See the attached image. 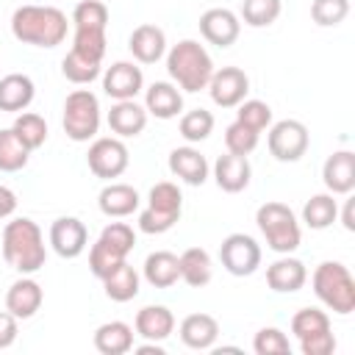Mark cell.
<instances>
[{"mask_svg": "<svg viewBox=\"0 0 355 355\" xmlns=\"http://www.w3.org/2000/svg\"><path fill=\"white\" fill-rule=\"evenodd\" d=\"M0 250H3L6 263L11 269H17L19 275H33L47 261L42 227L28 216H17V219L6 222L3 236H0Z\"/></svg>", "mask_w": 355, "mask_h": 355, "instance_id": "1", "label": "cell"}, {"mask_svg": "<svg viewBox=\"0 0 355 355\" xmlns=\"http://www.w3.org/2000/svg\"><path fill=\"white\" fill-rule=\"evenodd\" d=\"M69 19L55 6H19L11 14V33L22 44L58 47L67 39Z\"/></svg>", "mask_w": 355, "mask_h": 355, "instance_id": "2", "label": "cell"}, {"mask_svg": "<svg viewBox=\"0 0 355 355\" xmlns=\"http://www.w3.org/2000/svg\"><path fill=\"white\" fill-rule=\"evenodd\" d=\"M166 72L178 89L200 92V89H208V80L214 75V61L197 39H183V42L169 47Z\"/></svg>", "mask_w": 355, "mask_h": 355, "instance_id": "3", "label": "cell"}, {"mask_svg": "<svg viewBox=\"0 0 355 355\" xmlns=\"http://www.w3.org/2000/svg\"><path fill=\"white\" fill-rule=\"evenodd\" d=\"M313 294L324 308L338 316H349L355 311V280L341 261H322L311 275Z\"/></svg>", "mask_w": 355, "mask_h": 355, "instance_id": "4", "label": "cell"}, {"mask_svg": "<svg viewBox=\"0 0 355 355\" xmlns=\"http://www.w3.org/2000/svg\"><path fill=\"white\" fill-rule=\"evenodd\" d=\"M255 225L261 230V236L266 239V247L277 255H288L300 247L302 241V230L297 222V214L286 205V202H263L255 211Z\"/></svg>", "mask_w": 355, "mask_h": 355, "instance_id": "5", "label": "cell"}, {"mask_svg": "<svg viewBox=\"0 0 355 355\" xmlns=\"http://www.w3.org/2000/svg\"><path fill=\"white\" fill-rule=\"evenodd\" d=\"M180 211H183V194H180L178 183L161 180L147 194V205L139 214V230L150 233V236L166 233V230H172L178 225Z\"/></svg>", "mask_w": 355, "mask_h": 355, "instance_id": "6", "label": "cell"}, {"mask_svg": "<svg viewBox=\"0 0 355 355\" xmlns=\"http://www.w3.org/2000/svg\"><path fill=\"white\" fill-rule=\"evenodd\" d=\"M64 133L72 141H89L100 130V100L89 89H75L64 100V116H61Z\"/></svg>", "mask_w": 355, "mask_h": 355, "instance_id": "7", "label": "cell"}, {"mask_svg": "<svg viewBox=\"0 0 355 355\" xmlns=\"http://www.w3.org/2000/svg\"><path fill=\"white\" fill-rule=\"evenodd\" d=\"M308 144H311V133L300 119H280V122L269 125L266 147L277 161H283V164L300 161L308 153Z\"/></svg>", "mask_w": 355, "mask_h": 355, "instance_id": "8", "label": "cell"}, {"mask_svg": "<svg viewBox=\"0 0 355 355\" xmlns=\"http://www.w3.org/2000/svg\"><path fill=\"white\" fill-rule=\"evenodd\" d=\"M86 164L97 178L114 180L128 169L130 153H128V147H125V141L119 136H100V139H94L89 144Z\"/></svg>", "mask_w": 355, "mask_h": 355, "instance_id": "9", "label": "cell"}, {"mask_svg": "<svg viewBox=\"0 0 355 355\" xmlns=\"http://www.w3.org/2000/svg\"><path fill=\"white\" fill-rule=\"evenodd\" d=\"M219 261L233 277H250L261 266V244L247 233H230L219 244Z\"/></svg>", "mask_w": 355, "mask_h": 355, "instance_id": "10", "label": "cell"}, {"mask_svg": "<svg viewBox=\"0 0 355 355\" xmlns=\"http://www.w3.org/2000/svg\"><path fill=\"white\" fill-rule=\"evenodd\" d=\"M247 92H250V78L239 67L214 69L208 80V94L219 108H236L241 100H247Z\"/></svg>", "mask_w": 355, "mask_h": 355, "instance_id": "11", "label": "cell"}, {"mask_svg": "<svg viewBox=\"0 0 355 355\" xmlns=\"http://www.w3.org/2000/svg\"><path fill=\"white\" fill-rule=\"evenodd\" d=\"M144 89V72L133 61H114L103 72V92L111 100H136Z\"/></svg>", "mask_w": 355, "mask_h": 355, "instance_id": "12", "label": "cell"}, {"mask_svg": "<svg viewBox=\"0 0 355 355\" xmlns=\"http://www.w3.org/2000/svg\"><path fill=\"white\" fill-rule=\"evenodd\" d=\"M89 244V230L78 216H58L50 225V247L55 250V255L72 261L78 258Z\"/></svg>", "mask_w": 355, "mask_h": 355, "instance_id": "13", "label": "cell"}, {"mask_svg": "<svg viewBox=\"0 0 355 355\" xmlns=\"http://www.w3.org/2000/svg\"><path fill=\"white\" fill-rule=\"evenodd\" d=\"M200 33L208 44L230 47L241 33V19L230 8H208L200 14Z\"/></svg>", "mask_w": 355, "mask_h": 355, "instance_id": "14", "label": "cell"}, {"mask_svg": "<svg viewBox=\"0 0 355 355\" xmlns=\"http://www.w3.org/2000/svg\"><path fill=\"white\" fill-rule=\"evenodd\" d=\"M322 183L330 194H349L355 189V153L336 150L322 166Z\"/></svg>", "mask_w": 355, "mask_h": 355, "instance_id": "15", "label": "cell"}, {"mask_svg": "<svg viewBox=\"0 0 355 355\" xmlns=\"http://www.w3.org/2000/svg\"><path fill=\"white\" fill-rule=\"evenodd\" d=\"M128 50L139 64H155L166 55V33L153 22H141L133 28L128 39Z\"/></svg>", "mask_w": 355, "mask_h": 355, "instance_id": "16", "label": "cell"}, {"mask_svg": "<svg viewBox=\"0 0 355 355\" xmlns=\"http://www.w3.org/2000/svg\"><path fill=\"white\" fill-rule=\"evenodd\" d=\"M305 280H308V269L300 258H291V252L280 255L275 263L266 266V286L277 294H294L305 286Z\"/></svg>", "mask_w": 355, "mask_h": 355, "instance_id": "17", "label": "cell"}, {"mask_svg": "<svg viewBox=\"0 0 355 355\" xmlns=\"http://www.w3.org/2000/svg\"><path fill=\"white\" fill-rule=\"evenodd\" d=\"M42 302H44V291L31 275H22L6 291V311L14 313L17 319H31L42 308Z\"/></svg>", "mask_w": 355, "mask_h": 355, "instance_id": "18", "label": "cell"}, {"mask_svg": "<svg viewBox=\"0 0 355 355\" xmlns=\"http://www.w3.org/2000/svg\"><path fill=\"white\" fill-rule=\"evenodd\" d=\"M250 178H252V166L247 161V155H233V153H225L216 158L214 164V180L222 191L227 194H239L250 186Z\"/></svg>", "mask_w": 355, "mask_h": 355, "instance_id": "19", "label": "cell"}, {"mask_svg": "<svg viewBox=\"0 0 355 355\" xmlns=\"http://www.w3.org/2000/svg\"><path fill=\"white\" fill-rule=\"evenodd\" d=\"M147 108L139 105L136 100H114L108 111V128L119 139H133L147 128Z\"/></svg>", "mask_w": 355, "mask_h": 355, "instance_id": "20", "label": "cell"}, {"mask_svg": "<svg viewBox=\"0 0 355 355\" xmlns=\"http://www.w3.org/2000/svg\"><path fill=\"white\" fill-rule=\"evenodd\" d=\"M144 108L155 119H175L183 111V94L169 80H155L144 89Z\"/></svg>", "mask_w": 355, "mask_h": 355, "instance_id": "21", "label": "cell"}, {"mask_svg": "<svg viewBox=\"0 0 355 355\" xmlns=\"http://www.w3.org/2000/svg\"><path fill=\"white\" fill-rule=\"evenodd\" d=\"M133 330L144 341H166L175 330V313L166 305H144L133 319Z\"/></svg>", "mask_w": 355, "mask_h": 355, "instance_id": "22", "label": "cell"}, {"mask_svg": "<svg viewBox=\"0 0 355 355\" xmlns=\"http://www.w3.org/2000/svg\"><path fill=\"white\" fill-rule=\"evenodd\" d=\"M139 191L130 186V183H108L103 186V191L97 194V205L105 216L111 219H125L130 216L133 211H139Z\"/></svg>", "mask_w": 355, "mask_h": 355, "instance_id": "23", "label": "cell"}, {"mask_svg": "<svg viewBox=\"0 0 355 355\" xmlns=\"http://www.w3.org/2000/svg\"><path fill=\"white\" fill-rule=\"evenodd\" d=\"M169 172L189 186H202L208 180V161L194 147H175L169 153Z\"/></svg>", "mask_w": 355, "mask_h": 355, "instance_id": "24", "label": "cell"}, {"mask_svg": "<svg viewBox=\"0 0 355 355\" xmlns=\"http://www.w3.org/2000/svg\"><path fill=\"white\" fill-rule=\"evenodd\" d=\"M36 97V86L28 75L22 72H11L0 78V111L8 114H22Z\"/></svg>", "mask_w": 355, "mask_h": 355, "instance_id": "25", "label": "cell"}, {"mask_svg": "<svg viewBox=\"0 0 355 355\" xmlns=\"http://www.w3.org/2000/svg\"><path fill=\"white\" fill-rule=\"evenodd\" d=\"M141 272H144V280L153 288H172L180 280V261L169 250H155L144 258Z\"/></svg>", "mask_w": 355, "mask_h": 355, "instance_id": "26", "label": "cell"}, {"mask_svg": "<svg viewBox=\"0 0 355 355\" xmlns=\"http://www.w3.org/2000/svg\"><path fill=\"white\" fill-rule=\"evenodd\" d=\"M219 338V322L211 313H189L180 322V341L189 349H211Z\"/></svg>", "mask_w": 355, "mask_h": 355, "instance_id": "27", "label": "cell"}, {"mask_svg": "<svg viewBox=\"0 0 355 355\" xmlns=\"http://www.w3.org/2000/svg\"><path fill=\"white\" fill-rule=\"evenodd\" d=\"M94 349L100 355H125L133 349V327L128 322H103L97 330H94Z\"/></svg>", "mask_w": 355, "mask_h": 355, "instance_id": "28", "label": "cell"}, {"mask_svg": "<svg viewBox=\"0 0 355 355\" xmlns=\"http://www.w3.org/2000/svg\"><path fill=\"white\" fill-rule=\"evenodd\" d=\"M180 261V280L189 283L191 288H202L211 283L214 277V263H211V255L202 250V247H189L178 255Z\"/></svg>", "mask_w": 355, "mask_h": 355, "instance_id": "29", "label": "cell"}, {"mask_svg": "<svg viewBox=\"0 0 355 355\" xmlns=\"http://www.w3.org/2000/svg\"><path fill=\"white\" fill-rule=\"evenodd\" d=\"M103 288H105V297L114 300V302H130L136 294H139V272L122 261L111 275L103 277Z\"/></svg>", "mask_w": 355, "mask_h": 355, "instance_id": "30", "label": "cell"}, {"mask_svg": "<svg viewBox=\"0 0 355 355\" xmlns=\"http://www.w3.org/2000/svg\"><path fill=\"white\" fill-rule=\"evenodd\" d=\"M336 219H338V200H336V194H330V191L313 194V197L302 205V222H305L311 230H324V227H330Z\"/></svg>", "mask_w": 355, "mask_h": 355, "instance_id": "31", "label": "cell"}, {"mask_svg": "<svg viewBox=\"0 0 355 355\" xmlns=\"http://www.w3.org/2000/svg\"><path fill=\"white\" fill-rule=\"evenodd\" d=\"M61 72H64V78L69 83L86 86V83H92V80H97L103 75V61H94V58H89V55H83L78 50H69L64 55V61H61Z\"/></svg>", "mask_w": 355, "mask_h": 355, "instance_id": "32", "label": "cell"}, {"mask_svg": "<svg viewBox=\"0 0 355 355\" xmlns=\"http://www.w3.org/2000/svg\"><path fill=\"white\" fill-rule=\"evenodd\" d=\"M291 333H294L297 341H308V338L333 333L330 330V316L322 308H300L291 316Z\"/></svg>", "mask_w": 355, "mask_h": 355, "instance_id": "33", "label": "cell"}, {"mask_svg": "<svg viewBox=\"0 0 355 355\" xmlns=\"http://www.w3.org/2000/svg\"><path fill=\"white\" fill-rule=\"evenodd\" d=\"M11 130L17 133V139H19L31 153L39 150V147L47 141V122H44L42 114H33V111H22V114H17Z\"/></svg>", "mask_w": 355, "mask_h": 355, "instance_id": "34", "label": "cell"}, {"mask_svg": "<svg viewBox=\"0 0 355 355\" xmlns=\"http://www.w3.org/2000/svg\"><path fill=\"white\" fill-rule=\"evenodd\" d=\"M31 150L17 139L11 128L0 130V172H19L28 166Z\"/></svg>", "mask_w": 355, "mask_h": 355, "instance_id": "35", "label": "cell"}, {"mask_svg": "<svg viewBox=\"0 0 355 355\" xmlns=\"http://www.w3.org/2000/svg\"><path fill=\"white\" fill-rule=\"evenodd\" d=\"M283 11L280 0H244L239 19H244V25L250 28H269Z\"/></svg>", "mask_w": 355, "mask_h": 355, "instance_id": "36", "label": "cell"}, {"mask_svg": "<svg viewBox=\"0 0 355 355\" xmlns=\"http://www.w3.org/2000/svg\"><path fill=\"white\" fill-rule=\"evenodd\" d=\"M178 130H180V136H183L189 144L205 141V139L214 133V114H211V111H205V108L186 111V114L180 116Z\"/></svg>", "mask_w": 355, "mask_h": 355, "instance_id": "37", "label": "cell"}, {"mask_svg": "<svg viewBox=\"0 0 355 355\" xmlns=\"http://www.w3.org/2000/svg\"><path fill=\"white\" fill-rule=\"evenodd\" d=\"M122 261H128V258L122 252H116L111 244H105L103 239H97L92 244V250H89V269H92V275L97 280H103L105 275H111Z\"/></svg>", "mask_w": 355, "mask_h": 355, "instance_id": "38", "label": "cell"}, {"mask_svg": "<svg viewBox=\"0 0 355 355\" xmlns=\"http://www.w3.org/2000/svg\"><path fill=\"white\" fill-rule=\"evenodd\" d=\"M72 28H108V6L103 0H80L72 11Z\"/></svg>", "mask_w": 355, "mask_h": 355, "instance_id": "39", "label": "cell"}, {"mask_svg": "<svg viewBox=\"0 0 355 355\" xmlns=\"http://www.w3.org/2000/svg\"><path fill=\"white\" fill-rule=\"evenodd\" d=\"M105 47H108V39H105V31L100 28H75L72 33V50L94 58V61H103L105 58Z\"/></svg>", "mask_w": 355, "mask_h": 355, "instance_id": "40", "label": "cell"}, {"mask_svg": "<svg viewBox=\"0 0 355 355\" xmlns=\"http://www.w3.org/2000/svg\"><path fill=\"white\" fill-rule=\"evenodd\" d=\"M258 136H261L258 130H252V128H247L244 122L236 119L225 128V147L233 155H250L258 147Z\"/></svg>", "mask_w": 355, "mask_h": 355, "instance_id": "41", "label": "cell"}, {"mask_svg": "<svg viewBox=\"0 0 355 355\" xmlns=\"http://www.w3.org/2000/svg\"><path fill=\"white\" fill-rule=\"evenodd\" d=\"M349 0H313L311 3V19L319 28H336L347 19Z\"/></svg>", "mask_w": 355, "mask_h": 355, "instance_id": "42", "label": "cell"}, {"mask_svg": "<svg viewBox=\"0 0 355 355\" xmlns=\"http://www.w3.org/2000/svg\"><path fill=\"white\" fill-rule=\"evenodd\" d=\"M236 119L261 133V130H266L272 125V108L263 100H241L236 105Z\"/></svg>", "mask_w": 355, "mask_h": 355, "instance_id": "43", "label": "cell"}, {"mask_svg": "<svg viewBox=\"0 0 355 355\" xmlns=\"http://www.w3.org/2000/svg\"><path fill=\"white\" fill-rule=\"evenodd\" d=\"M252 349L258 355H288L291 344H288V336L280 327H261L252 338Z\"/></svg>", "mask_w": 355, "mask_h": 355, "instance_id": "44", "label": "cell"}, {"mask_svg": "<svg viewBox=\"0 0 355 355\" xmlns=\"http://www.w3.org/2000/svg\"><path fill=\"white\" fill-rule=\"evenodd\" d=\"M100 239H103L105 244H111L116 252H122L125 258H128V252L136 247V233H133V227H130L128 222H111V225H105L103 233H100Z\"/></svg>", "mask_w": 355, "mask_h": 355, "instance_id": "45", "label": "cell"}, {"mask_svg": "<svg viewBox=\"0 0 355 355\" xmlns=\"http://www.w3.org/2000/svg\"><path fill=\"white\" fill-rule=\"evenodd\" d=\"M300 352L302 355H330V352H336V336L333 333H324V336L300 341Z\"/></svg>", "mask_w": 355, "mask_h": 355, "instance_id": "46", "label": "cell"}, {"mask_svg": "<svg viewBox=\"0 0 355 355\" xmlns=\"http://www.w3.org/2000/svg\"><path fill=\"white\" fill-rule=\"evenodd\" d=\"M17 322H19V319H17L14 313L0 311V349H8V347L17 341V333H19Z\"/></svg>", "mask_w": 355, "mask_h": 355, "instance_id": "47", "label": "cell"}, {"mask_svg": "<svg viewBox=\"0 0 355 355\" xmlns=\"http://www.w3.org/2000/svg\"><path fill=\"white\" fill-rule=\"evenodd\" d=\"M17 211V194L0 183V219H8Z\"/></svg>", "mask_w": 355, "mask_h": 355, "instance_id": "48", "label": "cell"}, {"mask_svg": "<svg viewBox=\"0 0 355 355\" xmlns=\"http://www.w3.org/2000/svg\"><path fill=\"white\" fill-rule=\"evenodd\" d=\"M341 222H344V227L352 233L355 230V200H347L344 202V211H341Z\"/></svg>", "mask_w": 355, "mask_h": 355, "instance_id": "49", "label": "cell"}, {"mask_svg": "<svg viewBox=\"0 0 355 355\" xmlns=\"http://www.w3.org/2000/svg\"><path fill=\"white\" fill-rule=\"evenodd\" d=\"M133 352L136 355H164V347H161V341H150V344H141V347H133Z\"/></svg>", "mask_w": 355, "mask_h": 355, "instance_id": "50", "label": "cell"}]
</instances>
